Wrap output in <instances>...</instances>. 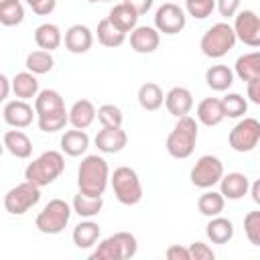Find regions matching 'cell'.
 <instances>
[{"label":"cell","mask_w":260,"mask_h":260,"mask_svg":"<svg viewBox=\"0 0 260 260\" xmlns=\"http://www.w3.org/2000/svg\"><path fill=\"white\" fill-rule=\"evenodd\" d=\"M35 110L39 130L47 134L59 132L65 128V124H69V110H65V102L55 89H41L35 98Z\"/></svg>","instance_id":"obj_1"},{"label":"cell","mask_w":260,"mask_h":260,"mask_svg":"<svg viewBox=\"0 0 260 260\" xmlns=\"http://www.w3.org/2000/svg\"><path fill=\"white\" fill-rule=\"evenodd\" d=\"M110 183V167L104 156L87 154L77 169V187L81 193L91 197H102Z\"/></svg>","instance_id":"obj_2"},{"label":"cell","mask_w":260,"mask_h":260,"mask_svg":"<svg viewBox=\"0 0 260 260\" xmlns=\"http://www.w3.org/2000/svg\"><path fill=\"white\" fill-rule=\"evenodd\" d=\"M197 136H199V126H197L195 118H191V116L177 118L175 128L167 136V152L179 160L189 158L195 150Z\"/></svg>","instance_id":"obj_3"},{"label":"cell","mask_w":260,"mask_h":260,"mask_svg":"<svg viewBox=\"0 0 260 260\" xmlns=\"http://www.w3.org/2000/svg\"><path fill=\"white\" fill-rule=\"evenodd\" d=\"M63 171H65L63 154L59 150H47L39 154L32 162H28V167L24 169V179L39 187H45L51 185L55 179H59Z\"/></svg>","instance_id":"obj_4"},{"label":"cell","mask_w":260,"mask_h":260,"mask_svg":"<svg viewBox=\"0 0 260 260\" xmlns=\"http://www.w3.org/2000/svg\"><path fill=\"white\" fill-rule=\"evenodd\" d=\"M138 252V242L130 232H116L102 240L89 254L91 260H128Z\"/></svg>","instance_id":"obj_5"},{"label":"cell","mask_w":260,"mask_h":260,"mask_svg":"<svg viewBox=\"0 0 260 260\" xmlns=\"http://www.w3.org/2000/svg\"><path fill=\"white\" fill-rule=\"evenodd\" d=\"M236 41H238V37H236V30H234L232 24H228V22H215V24H211L203 32V37L199 41V47H201V53L205 57H209V59H221L223 55H228L234 49Z\"/></svg>","instance_id":"obj_6"},{"label":"cell","mask_w":260,"mask_h":260,"mask_svg":"<svg viewBox=\"0 0 260 260\" xmlns=\"http://www.w3.org/2000/svg\"><path fill=\"white\" fill-rule=\"evenodd\" d=\"M116 199L122 205H136L142 199V183L138 173L130 167H118L110 177Z\"/></svg>","instance_id":"obj_7"},{"label":"cell","mask_w":260,"mask_h":260,"mask_svg":"<svg viewBox=\"0 0 260 260\" xmlns=\"http://www.w3.org/2000/svg\"><path fill=\"white\" fill-rule=\"evenodd\" d=\"M69 217H71V207L67 201L63 199H51L43 211L37 215L35 219V225L41 234H47V236H55V234H61L67 223H69Z\"/></svg>","instance_id":"obj_8"},{"label":"cell","mask_w":260,"mask_h":260,"mask_svg":"<svg viewBox=\"0 0 260 260\" xmlns=\"http://www.w3.org/2000/svg\"><path fill=\"white\" fill-rule=\"evenodd\" d=\"M39 201H41V187L30 181H24V183L12 187L4 195V209L10 215H22L30 207H35Z\"/></svg>","instance_id":"obj_9"},{"label":"cell","mask_w":260,"mask_h":260,"mask_svg":"<svg viewBox=\"0 0 260 260\" xmlns=\"http://www.w3.org/2000/svg\"><path fill=\"white\" fill-rule=\"evenodd\" d=\"M230 146L236 152H250L260 142V122L256 118H242L228 136Z\"/></svg>","instance_id":"obj_10"},{"label":"cell","mask_w":260,"mask_h":260,"mask_svg":"<svg viewBox=\"0 0 260 260\" xmlns=\"http://www.w3.org/2000/svg\"><path fill=\"white\" fill-rule=\"evenodd\" d=\"M223 177V162L213 154H203L191 169V183L199 189H209L217 185Z\"/></svg>","instance_id":"obj_11"},{"label":"cell","mask_w":260,"mask_h":260,"mask_svg":"<svg viewBox=\"0 0 260 260\" xmlns=\"http://www.w3.org/2000/svg\"><path fill=\"white\" fill-rule=\"evenodd\" d=\"M187 24L185 10L173 2H165L154 12V26L162 35H179Z\"/></svg>","instance_id":"obj_12"},{"label":"cell","mask_w":260,"mask_h":260,"mask_svg":"<svg viewBox=\"0 0 260 260\" xmlns=\"http://www.w3.org/2000/svg\"><path fill=\"white\" fill-rule=\"evenodd\" d=\"M234 30L238 41L260 49V16L254 10H242L234 16Z\"/></svg>","instance_id":"obj_13"},{"label":"cell","mask_w":260,"mask_h":260,"mask_svg":"<svg viewBox=\"0 0 260 260\" xmlns=\"http://www.w3.org/2000/svg\"><path fill=\"white\" fill-rule=\"evenodd\" d=\"M37 116V110L26 102V100H12L4 104L2 118L8 126L12 128H26L32 124V118Z\"/></svg>","instance_id":"obj_14"},{"label":"cell","mask_w":260,"mask_h":260,"mask_svg":"<svg viewBox=\"0 0 260 260\" xmlns=\"http://www.w3.org/2000/svg\"><path fill=\"white\" fill-rule=\"evenodd\" d=\"M95 146L100 152L106 154H116L128 144V134L122 130V126H104L95 134Z\"/></svg>","instance_id":"obj_15"},{"label":"cell","mask_w":260,"mask_h":260,"mask_svg":"<svg viewBox=\"0 0 260 260\" xmlns=\"http://www.w3.org/2000/svg\"><path fill=\"white\" fill-rule=\"evenodd\" d=\"M160 45V32L156 26H136L130 32V47L140 55H150Z\"/></svg>","instance_id":"obj_16"},{"label":"cell","mask_w":260,"mask_h":260,"mask_svg":"<svg viewBox=\"0 0 260 260\" xmlns=\"http://www.w3.org/2000/svg\"><path fill=\"white\" fill-rule=\"evenodd\" d=\"M93 45V32L85 24H73L65 30V49L69 53H87Z\"/></svg>","instance_id":"obj_17"},{"label":"cell","mask_w":260,"mask_h":260,"mask_svg":"<svg viewBox=\"0 0 260 260\" xmlns=\"http://www.w3.org/2000/svg\"><path fill=\"white\" fill-rule=\"evenodd\" d=\"M165 106H167L169 114H173L175 118L189 116V112L193 108V93L187 87H181V85L179 87H173L165 95Z\"/></svg>","instance_id":"obj_18"},{"label":"cell","mask_w":260,"mask_h":260,"mask_svg":"<svg viewBox=\"0 0 260 260\" xmlns=\"http://www.w3.org/2000/svg\"><path fill=\"white\" fill-rule=\"evenodd\" d=\"M98 118V110L89 100H77L71 108H69V124L73 128L85 130L93 124V120Z\"/></svg>","instance_id":"obj_19"},{"label":"cell","mask_w":260,"mask_h":260,"mask_svg":"<svg viewBox=\"0 0 260 260\" xmlns=\"http://www.w3.org/2000/svg\"><path fill=\"white\" fill-rule=\"evenodd\" d=\"M2 140H4L6 150L12 156H16V158H28L32 154V142H30V138L22 130H18V128L6 130L4 136H2Z\"/></svg>","instance_id":"obj_20"},{"label":"cell","mask_w":260,"mask_h":260,"mask_svg":"<svg viewBox=\"0 0 260 260\" xmlns=\"http://www.w3.org/2000/svg\"><path fill=\"white\" fill-rule=\"evenodd\" d=\"M219 187H221V195L225 199H242L244 195H248L250 191V181L244 173H228L221 177L219 181Z\"/></svg>","instance_id":"obj_21"},{"label":"cell","mask_w":260,"mask_h":260,"mask_svg":"<svg viewBox=\"0 0 260 260\" xmlns=\"http://www.w3.org/2000/svg\"><path fill=\"white\" fill-rule=\"evenodd\" d=\"M100 234H102V228H100L95 221H91V219L87 217L85 221H79V223L73 228V244H75L79 250L93 248V246H98Z\"/></svg>","instance_id":"obj_22"},{"label":"cell","mask_w":260,"mask_h":260,"mask_svg":"<svg viewBox=\"0 0 260 260\" xmlns=\"http://www.w3.org/2000/svg\"><path fill=\"white\" fill-rule=\"evenodd\" d=\"M225 118L223 114V106H221V100L217 98H205L199 102L197 106V120L203 124V126H217L221 124V120Z\"/></svg>","instance_id":"obj_23"},{"label":"cell","mask_w":260,"mask_h":260,"mask_svg":"<svg viewBox=\"0 0 260 260\" xmlns=\"http://www.w3.org/2000/svg\"><path fill=\"white\" fill-rule=\"evenodd\" d=\"M35 43L39 49L43 51H55L59 49V45L63 43V35L61 28L53 22H43L35 28Z\"/></svg>","instance_id":"obj_24"},{"label":"cell","mask_w":260,"mask_h":260,"mask_svg":"<svg viewBox=\"0 0 260 260\" xmlns=\"http://www.w3.org/2000/svg\"><path fill=\"white\" fill-rule=\"evenodd\" d=\"M108 18H110L120 30H124V32H132V30L138 26V12H136L132 6H128L126 2L114 4L112 10H110V14H108Z\"/></svg>","instance_id":"obj_25"},{"label":"cell","mask_w":260,"mask_h":260,"mask_svg":"<svg viewBox=\"0 0 260 260\" xmlns=\"http://www.w3.org/2000/svg\"><path fill=\"white\" fill-rule=\"evenodd\" d=\"M12 91L18 100H32L39 95V79L32 71H20L12 77Z\"/></svg>","instance_id":"obj_26"},{"label":"cell","mask_w":260,"mask_h":260,"mask_svg":"<svg viewBox=\"0 0 260 260\" xmlns=\"http://www.w3.org/2000/svg\"><path fill=\"white\" fill-rule=\"evenodd\" d=\"M87 146H89V136L85 130L73 128L61 136V150L67 156H81L87 150Z\"/></svg>","instance_id":"obj_27"},{"label":"cell","mask_w":260,"mask_h":260,"mask_svg":"<svg viewBox=\"0 0 260 260\" xmlns=\"http://www.w3.org/2000/svg\"><path fill=\"white\" fill-rule=\"evenodd\" d=\"M234 73L246 83L252 81V79H258L260 77V51H252V53L240 55L236 59Z\"/></svg>","instance_id":"obj_28"},{"label":"cell","mask_w":260,"mask_h":260,"mask_svg":"<svg viewBox=\"0 0 260 260\" xmlns=\"http://www.w3.org/2000/svg\"><path fill=\"white\" fill-rule=\"evenodd\" d=\"M205 234L211 240V244H228L234 238V223L221 215L209 217V221L205 225Z\"/></svg>","instance_id":"obj_29"},{"label":"cell","mask_w":260,"mask_h":260,"mask_svg":"<svg viewBox=\"0 0 260 260\" xmlns=\"http://www.w3.org/2000/svg\"><path fill=\"white\" fill-rule=\"evenodd\" d=\"M95 35H98L100 45H104V47H108V49H116V47H120V45L126 41V32L120 30L110 18H102V20L98 22Z\"/></svg>","instance_id":"obj_30"},{"label":"cell","mask_w":260,"mask_h":260,"mask_svg":"<svg viewBox=\"0 0 260 260\" xmlns=\"http://www.w3.org/2000/svg\"><path fill=\"white\" fill-rule=\"evenodd\" d=\"M138 104L146 112H154L165 104V93L154 81H146L138 87Z\"/></svg>","instance_id":"obj_31"},{"label":"cell","mask_w":260,"mask_h":260,"mask_svg":"<svg viewBox=\"0 0 260 260\" xmlns=\"http://www.w3.org/2000/svg\"><path fill=\"white\" fill-rule=\"evenodd\" d=\"M205 83L213 91H225L234 83V71L228 65H211L205 71Z\"/></svg>","instance_id":"obj_32"},{"label":"cell","mask_w":260,"mask_h":260,"mask_svg":"<svg viewBox=\"0 0 260 260\" xmlns=\"http://www.w3.org/2000/svg\"><path fill=\"white\" fill-rule=\"evenodd\" d=\"M223 205H225V197L221 195V191H205L199 199H197V209L201 215L205 217H215L223 211Z\"/></svg>","instance_id":"obj_33"},{"label":"cell","mask_w":260,"mask_h":260,"mask_svg":"<svg viewBox=\"0 0 260 260\" xmlns=\"http://www.w3.org/2000/svg\"><path fill=\"white\" fill-rule=\"evenodd\" d=\"M102 207H104L102 197H91V195H85L81 191L73 197V211L79 217H93L102 211Z\"/></svg>","instance_id":"obj_34"},{"label":"cell","mask_w":260,"mask_h":260,"mask_svg":"<svg viewBox=\"0 0 260 260\" xmlns=\"http://www.w3.org/2000/svg\"><path fill=\"white\" fill-rule=\"evenodd\" d=\"M24 65H26V69L32 71L35 75H45V73H49V71L55 67V59H53L51 51L39 49V51H32V53L26 55V63H24Z\"/></svg>","instance_id":"obj_35"},{"label":"cell","mask_w":260,"mask_h":260,"mask_svg":"<svg viewBox=\"0 0 260 260\" xmlns=\"http://www.w3.org/2000/svg\"><path fill=\"white\" fill-rule=\"evenodd\" d=\"M24 20V8L20 0H0V22L4 26H16Z\"/></svg>","instance_id":"obj_36"},{"label":"cell","mask_w":260,"mask_h":260,"mask_svg":"<svg viewBox=\"0 0 260 260\" xmlns=\"http://www.w3.org/2000/svg\"><path fill=\"white\" fill-rule=\"evenodd\" d=\"M221 106H223L225 118H242L248 112V102L240 93H228V95H223L221 98Z\"/></svg>","instance_id":"obj_37"},{"label":"cell","mask_w":260,"mask_h":260,"mask_svg":"<svg viewBox=\"0 0 260 260\" xmlns=\"http://www.w3.org/2000/svg\"><path fill=\"white\" fill-rule=\"evenodd\" d=\"M215 6H217V0H185V8H187L189 16H193L197 20L211 16Z\"/></svg>","instance_id":"obj_38"},{"label":"cell","mask_w":260,"mask_h":260,"mask_svg":"<svg viewBox=\"0 0 260 260\" xmlns=\"http://www.w3.org/2000/svg\"><path fill=\"white\" fill-rule=\"evenodd\" d=\"M244 232L252 246H260V209L244 215Z\"/></svg>","instance_id":"obj_39"},{"label":"cell","mask_w":260,"mask_h":260,"mask_svg":"<svg viewBox=\"0 0 260 260\" xmlns=\"http://www.w3.org/2000/svg\"><path fill=\"white\" fill-rule=\"evenodd\" d=\"M98 120L102 122V126H122L124 114L118 106L114 104H104L98 108Z\"/></svg>","instance_id":"obj_40"},{"label":"cell","mask_w":260,"mask_h":260,"mask_svg":"<svg viewBox=\"0 0 260 260\" xmlns=\"http://www.w3.org/2000/svg\"><path fill=\"white\" fill-rule=\"evenodd\" d=\"M189 252H191V260H213L215 258L213 250L203 242H193L189 246Z\"/></svg>","instance_id":"obj_41"},{"label":"cell","mask_w":260,"mask_h":260,"mask_svg":"<svg viewBox=\"0 0 260 260\" xmlns=\"http://www.w3.org/2000/svg\"><path fill=\"white\" fill-rule=\"evenodd\" d=\"M26 4L32 8L35 14H41V16H47L55 10L57 6V0H26Z\"/></svg>","instance_id":"obj_42"},{"label":"cell","mask_w":260,"mask_h":260,"mask_svg":"<svg viewBox=\"0 0 260 260\" xmlns=\"http://www.w3.org/2000/svg\"><path fill=\"white\" fill-rule=\"evenodd\" d=\"M165 256H167V260H191L189 248H185V246H181V244L169 246L167 252H165Z\"/></svg>","instance_id":"obj_43"},{"label":"cell","mask_w":260,"mask_h":260,"mask_svg":"<svg viewBox=\"0 0 260 260\" xmlns=\"http://www.w3.org/2000/svg\"><path fill=\"white\" fill-rule=\"evenodd\" d=\"M238 8H240V0H217V10L225 18L236 16L238 14Z\"/></svg>","instance_id":"obj_44"},{"label":"cell","mask_w":260,"mask_h":260,"mask_svg":"<svg viewBox=\"0 0 260 260\" xmlns=\"http://www.w3.org/2000/svg\"><path fill=\"white\" fill-rule=\"evenodd\" d=\"M246 93H248V100H250L252 104L260 106V77L248 81V89H246Z\"/></svg>","instance_id":"obj_45"},{"label":"cell","mask_w":260,"mask_h":260,"mask_svg":"<svg viewBox=\"0 0 260 260\" xmlns=\"http://www.w3.org/2000/svg\"><path fill=\"white\" fill-rule=\"evenodd\" d=\"M128 6H132L136 12H138V16H142V14H146L150 8H152V4H154V0H124Z\"/></svg>","instance_id":"obj_46"},{"label":"cell","mask_w":260,"mask_h":260,"mask_svg":"<svg viewBox=\"0 0 260 260\" xmlns=\"http://www.w3.org/2000/svg\"><path fill=\"white\" fill-rule=\"evenodd\" d=\"M0 85H2V93H0V100H6V98H8V91H10V85H12V81H10L6 75H0Z\"/></svg>","instance_id":"obj_47"},{"label":"cell","mask_w":260,"mask_h":260,"mask_svg":"<svg viewBox=\"0 0 260 260\" xmlns=\"http://www.w3.org/2000/svg\"><path fill=\"white\" fill-rule=\"evenodd\" d=\"M250 195H252L254 203L260 205V179H256V181L250 185Z\"/></svg>","instance_id":"obj_48"},{"label":"cell","mask_w":260,"mask_h":260,"mask_svg":"<svg viewBox=\"0 0 260 260\" xmlns=\"http://www.w3.org/2000/svg\"><path fill=\"white\" fill-rule=\"evenodd\" d=\"M95 2H112V0H95Z\"/></svg>","instance_id":"obj_49"},{"label":"cell","mask_w":260,"mask_h":260,"mask_svg":"<svg viewBox=\"0 0 260 260\" xmlns=\"http://www.w3.org/2000/svg\"><path fill=\"white\" fill-rule=\"evenodd\" d=\"M87 2H95V0H87Z\"/></svg>","instance_id":"obj_50"}]
</instances>
